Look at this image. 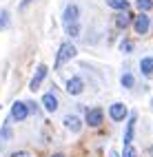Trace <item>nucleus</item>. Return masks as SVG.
Instances as JSON below:
<instances>
[{"label":"nucleus","instance_id":"nucleus-17","mask_svg":"<svg viewBox=\"0 0 153 157\" xmlns=\"http://www.w3.org/2000/svg\"><path fill=\"white\" fill-rule=\"evenodd\" d=\"M135 7L140 9V13H147L153 7V0H135Z\"/></svg>","mask_w":153,"mask_h":157},{"label":"nucleus","instance_id":"nucleus-18","mask_svg":"<svg viewBox=\"0 0 153 157\" xmlns=\"http://www.w3.org/2000/svg\"><path fill=\"white\" fill-rule=\"evenodd\" d=\"M67 29V36H71V38H78L80 36V25L76 22V25H69V27H65Z\"/></svg>","mask_w":153,"mask_h":157},{"label":"nucleus","instance_id":"nucleus-22","mask_svg":"<svg viewBox=\"0 0 153 157\" xmlns=\"http://www.w3.org/2000/svg\"><path fill=\"white\" fill-rule=\"evenodd\" d=\"M29 2H33V0H22V5H20V7H22V9H25V7H27Z\"/></svg>","mask_w":153,"mask_h":157},{"label":"nucleus","instance_id":"nucleus-26","mask_svg":"<svg viewBox=\"0 0 153 157\" xmlns=\"http://www.w3.org/2000/svg\"><path fill=\"white\" fill-rule=\"evenodd\" d=\"M25 157H27V155H25Z\"/></svg>","mask_w":153,"mask_h":157},{"label":"nucleus","instance_id":"nucleus-6","mask_svg":"<svg viewBox=\"0 0 153 157\" xmlns=\"http://www.w3.org/2000/svg\"><path fill=\"white\" fill-rule=\"evenodd\" d=\"M45 78H47V67H45V64H40V67L36 69V73H33L31 82H29V89H31V91H38Z\"/></svg>","mask_w":153,"mask_h":157},{"label":"nucleus","instance_id":"nucleus-14","mask_svg":"<svg viewBox=\"0 0 153 157\" xmlns=\"http://www.w3.org/2000/svg\"><path fill=\"white\" fill-rule=\"evenodd\" d=\"M107 5L118 11H129V0H107Z\"/></svg>","mask_w":153,"mask_h":157},{"label":"nucleus","instance_id":"nucleus-2","mask_svg":"<svg viewBox=\"0 0 153 157\" xmlns=\"http://www.w3.org/2000/svg\"><path fill=\"white\" fill-rule=\"evenodd\" d=\"M31 113L29 111V104L27 102H14V106H11V122H22V120H27V115Z\"/></svg>","mask_w":153,"mask_h":157},{"label":"nucleus","instance_id":"nucleus-21","mask_svg":"<svg viewBox=\"0 0 153 157\" xmlns=\"http://www.w3.org/2000/svg\"><path fill=\"white\" fill-rule=\"evenodd\" d=\"M124 157H138V153H135L133 146H124Z\"/></svg>","mask_w":153,"mask_h":157},{"label":"nucleus","instance_id":"nucleus-19","mask_svg":"<svg viewBox=\"0 0 153 157\" xmlns=\"http://www.w3.org/2000/svg\"><path fill=\"white\" fill-rule=\"evenodd\" d=\"M120 51H122V53H131V51H133V42H131V40H122V42H120Z\"/></svg>","mask_w":153,"mask_h":157},{"label":"nucleus","instance_id":"nucleus-24","mask_svg":"<svg viewBox=\"0 0 153 157\" xmlns=\"http://www.w3.org/2000/svg\"><path fill=\"white\" fill-rule=\"evenodd\" d=\"M51 157H65V155H60V153H56V155H51Z\"/></svg>","mask_w":153,"mask_h":157},{"label":"nucleus","instance_id":"nucleus-1","mask_svg":"<svg viewBox=\"0 0 153 157\" xmlns=\"http://www.w3.org/2000/svg\"><path fill=\"white\" fill-rule=\"evenodd\" d=\"M76 47L71 44V42H65V44H60V51H58V58H56V64H53V69H60L65 64V62H69L71 58H76Z\"/></svg>","mask_w":153,"mask_h":157},{"label":"nucleus","instance_id":"nucleus-25","mask_svg":"<svg viewBox=\"0 0 153 157\" xmlns=\"http://www.w3.org/2000/svg\"><path fill=\"white\" fill-rule=\"evenodd\" d=\"M151 109H153V100H151Z\"/></svg>","mask_w":153,"mask_h":157},{"label":"nucleus","instance_id":"nucleus-3","mask_svg":"<svg viewBox=\"0 0 153 157\" xmlns=\"http://www.w3.org/2000/svg\"><path fill=\"white\" fill-rule=\"evenodd\" d=\"M78 16H80V9L78 5H67L65 13H62V25L69 27V25H76L78 22Z\"/></svg>","mask_w":153,"mask_h":157},{"label":"nucleus","instance_id":"nucleus-13","mask_svg":"<svg viewBox=\"0 0 153 157\" xmlns=\"http://www.w3.org/2000/svg\"><path fill=\"white\" fill-rule=\"evenodd\" d=\"M116 25H118V29H127L131 25V13L129 11H120L116 16Z\"/></svg>","mask_w":153,"mask_h":157},{"label":"nucleus","instance_id":"nucleus-7","mask_svg":"<svg viewBox=\"0 0 153 157\" xmlns=\"http://www.w3.org/2000/svg\"><path fill=\"white\" fill-rule=\"evenodd\" d=\"M102 109H87V115H84V122L89 126H100L102 124Z\"/></svg>","mask_w":153,"mask_h":157},{"label":"nucleus","instance_id":"nucleus-9","mask_svg":"<svg viewBox=\"0 0 153 157\" xmlns=\"http://www.w3.org/2000/svg\"><path fill=\"white\" fill-rule=\"evenodd\" d=\"M135 113L129 115V122H127V131H124V137H122V142H124V146H131V142H133V131H135Z\"/></svg>","mask_w":153,"mask_h":157},{"label":"nucleus","instance_id":"nucleus-10","mask_svg":"<svg viewBox=\"0 0 153 157\" xmlns=\"http://www.w3.org/2000/svg\"><path fill=\"white\" fill-rule=\"evenodd\" d=\"M42 106H45V111H49V113H56V111H58V98H56L53 91H49V93H45V95H42Z\"/></svg>","mask_w":153,"mask_h":157},{"label":"nucleus","instance_id":"nucleus-23","mask_svg":"<svg viewBox=\"0 0 153 157\" xmlns=\"http://www.w3.org/2000/svg\"><path fill=\"white\" fill-rule=\"evenodd\" d=\"M111 157H120V155H118V153H116V151H111Z\"/></svg>","mask_w":153,"mask_h":157},{"label":"nucleus","instance_id":"nucleus-15","mask_svg":"<svg viewBox=\"0 0 153 157\" xmlns=\"http://www.w3.org/2000/svg\"><path fill=\"white\" fill-rule=\"evenodd\" d=\"M120 82H122V86H124V89H133V84H135V80H133V75H131L129 71H124V73H122Z\"/></svg>","mask_w":153,"mask_h":157},{"label":"nucleus","instance_id":"nucleus-8","mask_svg":"<svg viewBox=\"0 0 153 157\" xmlns=\"http://www.w3.org/2000/svg\"><path fill=\"white\" fill-rule=\"evenodd\" d=\"M65 89H67V93H69V95H80V93L84 91V82L80 80V78H69Z\"/></svg>","mask_w":153,"mask_h":157},{"label":"nucleus","instance_id":"nucleus-20","mask_svg":"<svg viewBox=\"0 0 153 157\" xmlns=\"http://www.w3.org/2000/svg\"><path fill=\"white\" fill-rule=\"evenodd\" d=\"M7 25H9V13L5 9H0V29H5Z\"/></svg>","mask_w":153,"mask_h":157},{"label":"nucleus","instance_id":"nucleus-4","mask_svg":"<svg viewBox=\"0 0 153 157\" xmlns=\"http://www.w3.org/2000/svg\"><path fill=\"white\" fill-rule=\"evenodd\" d=\"M149 27H151V20H149V16H147V13L135 16V20H133V29H135V33L144 36L147 31H149Z\"/></svg>","mask_w":153,"mask_h":157},{"label":"nucleus","instance_id":"nucleus-5","mask_svg":"<svg viewBox=\"0 0 153 157\" xmlns=\"http://www.w3.org/2000/svg\"><path fill=\"white\" fill-rule=\"evenodd\" d=\"M109 115H111V120H113V122H122V120H124L127 115H129V111H127V106H124V104L116 102V104H111Z\"/></svg>","mask_w":153,"mask_h":157},{"label":"nucleus","instance_id":"nucleus-16","mask_svg":"<svg viewBox=\"0 0 153 157\" xmlns=\"http://www.w3.org/2000/svg\"><path fill=\"white\" fill-rule=\"evenodd\" d=\"M9 122H11V120H9ZM9 122H5L2 128H0V140H2V142H9V140H11V128H9Z\"/></svg>","mask_w":153,"mask_h":157},{"label":"nucleus","instance_id":"nucleus-11","mask_svg":"<svg viewBox=\"0 0 153 157\" xmlns=\"http://www.w3.org/2000/svg\"><path fill=\"white\" fill-rule=\"evenodd\" d=\"M65 126H67L71 133H80L82 124H80V117H78V115H67V117H65Z\"/></svg>","mask_w":153,"mask_h":157},{"label":"nucleus","instance_id":"nucleus-12","mask_svg":"<svg viewBox=\"0 0 153 157\" xmlns=\"http://www.w3.org/2000/svg\"><path fill=\"white\" fill-rule=\"evenodd\" d=\"M140 71L144 78H151L153 75V58H142L140 60Z\"/></svg>","mask_w":153,"mask_h":157}]
</instances>
